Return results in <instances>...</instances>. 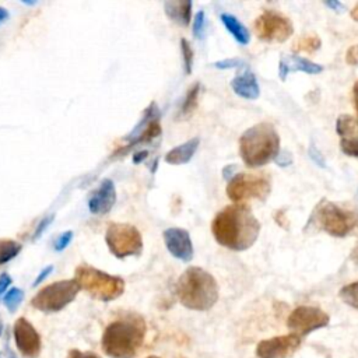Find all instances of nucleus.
Listing matches in <instances>:
<instances>
[{
    "label": "nucleus",
    "mask_w": 358,
    "mask_h": 358,
    "mask_svg": "<svg viewBox=\"0 0 358 358\" xmlns=\"http://www.w3.org/2000/svg\"><path fill=\"white\" fill-rule=\"evenodd\" d=\"M243 60L242 59H236V57H232V59H224V60H220V62H215L213 63L214 67L217 69H221V70H225V69H235V67H241L243 66Z\"/></svg>",
    "instance_id": "2f4dec72"
},
{
    "label": "nucleus",
    "mask_w": 358,
    "mask_h": 358,
    "mask_svg": "<svg viewBox=\"0 0 358 358\" xmlns=\"http://www.w3.org/2000/svg\"><path fill=\"white\" fill-rule=\"evenodd\" d=\"M66 358H101V357L92 351H80L77 348H71L69 350Z\"/></svg>",
    "instance_id": "473e14b6"
},
{
    "label": "nucleus",
    "mask_w": 358,
    "mask_h": 358,
    "mask_svg": "<svg viewBox=\"0 0 358 358\" xmlns=\"http://www.w3.org/2000/svg\"><path fill=\"white\" fill-rule=\"evenodd\" d=\"M199 143H200L199 137H194V138H190L186 143L179 144L178 147L169 150L164 157L165 162L171 164V165L187 164L193 158V155L199 147Z\"/></svg>",
    "instance_id": "aec40b11"
},
{
    "label": "nucleus",
    "mask_w": 358,
    "mask_h": 358,
    "mask_svg": "<svg viewBox=\"0 0 358 358\" xmlns=\"http://www.w3.org/2000/svg\"><path fill=\"white\" fill-rule=\"evenodd\" d=\"M350 259L352 260V263H354V264H357V266H358V242H357V245L354 246V249L351 250Z\"/></svg>",
    "instance_id": "a18cd8bd"
},
{
    "label": "nucleus",
    "mask_w": 358,
    "mask_h": 358,
    "mask_svg": "<svg viewBox=\"0 0 358 358\" xmlns=\"http://www.w3.org/2000/svg\"><path fill=\"white\" fill-rule=\"evenodd\" d=\"M271 183L270 178L264 173H236L227 186V196L235 201V204H241L242 201H248L250 199L266 200L270 194Z\"/></svg>",
    "instance_id": "1a4fd4ad"
},
{
    "label": "nucleus",
    "mask_w": 358,
    "mask_h": 358,
    "mask_svg": "<svg viewBox=\"0 0 358 358\" xmlns=\"http://www.w3.org/2000/svg\"><path fill=\"white\" fill-rule=\"evenodd\" d=\"M303 71L308 74H319L323 71V67L317 63H313L309 59L295 56V55H284L278 63V76L284 81L289 73Z\"/></svg>",
    "instance_id": "f3484780"
},
{
    "label": "nucleus",
    "mask_w": 358,
    "mask_h": 358,
    "mask_svg": "<svg viewBox=\"0 0 358 358\" xmlns=\"http://www.w3.org/2000/svg\"><path fill=\"white\" fill-rule=\"evenodd\" d=\"M165 246L168 252L180 262H190L193 259L194 250L190 235L183 228H166L162 234Z\"/></svg>",
    "instance_id": "2eb2a0df"
},
{
    "label": "nucleus",
    "mask_w": 358,
    "mask_h": 358,
    "mask_svg": "<svg viewBox=\"0 0 358 358\" xmlns=\"http://www.w3.org/2000/svg\"><path fill=\"white\" fill-rule=\"evenodd\" d=\"M329 8H331V10H334V11H341V10H344V6H343V3H340V1H334V0H330V1H326L324 3Z\"/></svg>",
    "instance_id": "79ce46f5"
},
{
    "label": "nucleus",
    "mask_w": 358,
    "mask_h": 358,
    "mask_svg": "<svg viewBox=\"0 0 358 358\" xmlns=\"http://www.w3.org/2000/svg\"><path fill=\"white\" fill-rule=\"evenodd\" d=\"M309 155H310L312 161H313V162H316L319 166H322V168H324V166H326V164H324V158H323L322 152H320L315 145H312V147L309 148Z\"/></svg>",
    "instance_id": "c9c22d12"
},
{
    "label": "nucleus",
    "mask_w": 358,
    "mask_h": 358,
    "mask_svg": "<svg viewBox=\"0 0 358 358\" xmlns=\"http://www.w3.org/2000/svg\"><path fill=\"white\" fill-rule=\"evenodd\" d=\"M275 221H277V224L278 225H281V227H284V228H288V221H287V218H285V213L284 211H277L275 213Z\"/></svg>",
    "instance_id": "a19ab883"
},
{
    "label": "nucleus",
    "mask_w": 358,
    "mask_h": 358,
    "mask_svg": "<svg viewBox=\"0 0 358 358\" xmlns=\"http://www.w3.org/2000/svg\"><path fill=\"white\" fill-rule=\"evenodd\" d=\"M351 17H352V20L358 21V3L352 7V10H351Z\"/></svg>",
    "instance_id": "de8ad7c7"
},
{
    "label": "nucleus",
    "mask_w": 358,
    "mask_h": 358,
    "mask_svg": "<svg viewBox=\"0 0 358 358\" xmlns=\"http://www.w3.org/2000/svg\"><path fill=\"white\" fill-rule=\"evenodd\" d=\"M109 252L117 259L138 256L143 252L141 232L127 222H110L105 232Z\"/></svg>",
    "instance_id": "6e6552de"
},
{
    "label": "nucleus",
    "mask_w": 358,
    "mask_h": 358,
    "mask_svg": "<svg viewBox=\"0 0 358 358\" xmlns=\"http://www.w3.org/2000/svg\"><path fill=\"white\" fill-rule=\"evenodd\" d=\"M147 358H159V357H157V355H150V357H147Z\"/></svg>",
    "instance_id": "09e8293b"
},
{
    "label": "nucleus",
    "mask_w": 358,
    "mask_h": 358,
    "mask_svg": "<svg viewBox=\"0 0 358 358\" xmlns=\"http://www.w3.org/2000/svg\"><path fill=\"white\" fill-rule=\"evenodd\" d=\"M161 133H162V129L159 124V110L155 103H151L144 110V115L138 122V124L130 133L129 143L126 144L124 150H129L137 144L151 143L154 138L159 137Z\"/></svg>",
    "instance_id": "4468645a"
},
{
    "label": "nucleus",
    "mask_w": 358,
    "mask_h": 358,
    "mask_svg": "<svg viewBox=\"0 0 358 358\" xmlns=\"http://www.w3.org/2000/svg\"><path fill=\"white\" fill-rule=\"evenodd\" d=\"M221 22L224 24V27L228 29V32L235 38V41L241 45H248L250 41V34L248 31V28L234 15L228 14V13H222L220 15Z\"/></svg>",
    "instance_id": "412c9836"
},
{
    "label": "nucleus",
    "mask_w": 358,
    "mask_h": 358,
    "mask_svg": "<svg viewBox=\"0 0 358 358\" xmlns=\"http://www.w3.org/2000/svg\"><path fill=\"white\" fill-rule=\"evenodd\" d=\"M8 18V11L4 7H0V24Z\"/></svg>",
    "instance_id": "49530a36"
},
{
    "label": "nucleus",
    "mask_w": 358,
    "mask_h": 358,
    "mask_svg": "<svg viewBox=\"0 0 358 358\" xmlns=\"http://www.w3.org/2000/svg\"><path fill=\"white\" fill-rule=\"evenodd\" d=\"M74 280L81 289L92 298L110 302L117 299L124 292V280L117 275L108 274L90 264H80L76 268Z\"/></svg>",
    "instance_id": "39448f33"
},
{
    "label": "nucleus",
    "mask_w": 358,
    "mask_h": 358,
    "mask_svg": "<svg viewBox=\"0 0 358 358\" xmlns=\"http://www.w3.org/2000/svg\"><path fill=\"white\" fill-rule=\"evenodd\" d=\"M211 232L221 246L241 252L256 242L260 222L248 206L231 204L215 214L211 222Z\"/></svg>",
    "instance_id": "f257e3e1"
},
{
    "label": "nucleus",
    "mask_w": 358,
    "mask_h": 358,
    "mask_svg": "<svg viewBox=\"0 0 358 358\" xmlns=\"http://www.w3.org/2000/svg\"><path fill=\"white\" fill-rule=\"evenodd\" d=\"M166 17L180 27H187L192 18V1L189 0H169L164 3Z\"/></svg>",
    "instance_id": "6ab92c4d"
},
{
    "label": "nucleus",
    "mask_w": 358,
    "mask_h": 358,
    "mask_svg": "<svg viewBox=\"0 0 358 358\" xmlns=\"http://www.w3.org/2000/svg\"><path fill=\"white\" fill-rule=\"evenodd\" d=\"M21 243L13 239H0V266L8 263L21 252Z\"/></svg>",
    "instance_id": "b1692460"
},
{
    "label": "nucleus",
    "mask_w": 358,
    "mask_h": 358,
    "mask_svg": "<svg viewBox=\"0 0 358 358\" xmlns=\"http://www.w3.org/2000/svg\"><path fill=\"white\" fill-rule=\"evenodd\" d=\"M145 333V320L137 313H126L105 327L101 347L110 358H134L143 345Z\"/></svg>",
    "instance_id": "f03ea898"
},
{
    "label": "nucleus",
    "mask_w": 358,
    "mask_h": 358,
    "mask_svg": "<svg viewBox=\"0 0 358 358\" xmlns=\"http://www.w3.org/2000/svg\"><path fill=\"white\" fill-rule=\"evenodd\" d=\"M204 29H206V14L203 10H200L196 13L193 20V35L197 39H203Z\"/></svg>",
    "instance_id": "c85d7f7f"
},
{
    "label": "nucleus",
    "mask_w": 358,
    "mask_h": 358,
    "mask_svg": "<svg viewBox=\"0 0 358 358\" xmlns=\"http://www.w3.org/2000/svg\"><path fill=\"white\" fill-rule=\"evenodd\" d=\"M275 162H277L280 166H288V165L292 162L291 154H289L288 151H280L278 155L275 157Z\"/></svg>",
    "instance_id": "e433bc0d"
},
{
    "label": "nucleus",
    "mask_w": 358,
    "mask_h": 358,
    "mask_svg": "<svg viewBox=\"0 0 358 358\" xmlns=\"http://www.w3.org/2000/svg\"><path fill=\"white\" fill-rule=\"evenodd\" d=\"M301 337L288 333L262 340L256 347L257 358H289L301 347Z\"/></svg>",
    "instance_id": "f8f14e48"
},
{
    "label": "nucleus",
    "mask_w": 358,
    "mask_h": 358,
    "mask_svg": "<svg viewBox=\"0 0 358 358\" xmlns=\"http://www.w3.org/2000/svg\"><path fill=\"white\" fill-rule=\"evenodd\" d=\"M179 302L190 310H208L218 301V284L215 278L201 267L186 268L176 284Z\"/></svg>",
    "instance_id": "7ed1b4c3"
},
{
    "label": "nucleus",
    "mask_w": 358,
    "mask_h": 358,
    "mask_svg": "<svg viewBox=\"0 0 358 358\" xmlns=\"http://www.w3.org/2000/svg\"><path fill=\"white\" fill-rule=\"evenodd\" d=\"M22 299H24V291L21 289V288H10L6 294H4V296H3V302H4V305H6V308L13 313V312H15L17 309H18V306L21 305V302H22Z\"/></svg>",
    "instance_id": "bb28decb"
},
{
    "label": "nucleus",
    "mask_w": 358,
    "mask_h": 358,
    "mask_svg": "<svg viewBox=\"0 0 358 358\" xmlns=\"http://www.w3.org/2000/svg\"><path fill=\"white\" fill-rule=\"evenodd\" d=\"M53 218H55V215H48V217H45L43 220L39 221V224H38V227H36V229L34 232V239H38L43 234V231L50 225Z\"/></svg>",
    "instance_id": "72a5a7b5"
},
{
    "label": "nucleus",
    "mask_w": 358,
    "mask_h": 358,
    "mask_svg": "<svg viewBox=\"0 0 358 358\" xmlns=\"http://www.w3.org/2000/svg\"><path fill=\"white\" fill-rule=\"evenodd\" d=\"M11 284V277L7 273H1L0 274V296L7 292V288Z\"/></svg>",
    "instance_id": "4c0bfd02"
},
{
    "label": "nucleus",
    "mask_w": 358,
    "mask_h": 358,
    "mask_svg": "<svg viewBox=\"0 0 358 358\" xmlns=\"http://www.w3.org/2000/svg\"><path fill=\"white\" fill-rule=\"evenodd\" d=\"M236 168H238L236 165H228V166H225V168L222 169V176H224V179L231 180V179L235 176Z\"/></svg>",
    "instance_id": "ea45409f"
},
{
    "label": "nucleus",
    "mask_w": 358,
    "mask_h": 358,
    "mask_svg": "<svg viewBox=\"0 0 358 358\" xmlns=\"http://www.w3.org/2000/svg\"><path fill=\"white\" fill-rule=\"evenodd\" d=\"M116 201V187L112 179H103L88 200V210L94 215H103L112 210Z\"/></svg>",
    "instance_id": "dca6fc26"
},
{
    "label": "nucleus",
    "mask_w": 358,
    "mask_h": 358,
    "mask_svg": "<svg viewBox=\"0 0 358 358\" xmlns=\"http://www.w3.org/2000/svg\"><path fill=\"white\" fill-rule=\"evenodd\" d=\"M322 45L320 38L316 34H308L301 38H298L292 43V50L294 52H305V53H313L316 52Z\"/></svg>",
    "instance_id": "5701e85b"
},
{
    "label": "nucleus",
    "mask_w": 358,
    "mask_h": 358,
    "mask_svg": "<svg viewBox=\"0 0 358 358\" xmlns=\"http://www.w3.org/2000/svg\"><path fill=\"white\" fill-rule=\"evenodd\" d=\"M180 52H182V57H183V69H185V73H186V74H190V73H192V69H193L194 53H193V49H192L189 41L185 39V38L180 39Z\"/></svg>",
    "instance_id": "cd10ccee"
},
{
    "label": "nucleus",
    "mask_w": 358,
    "mask_h": 358,
    "mask_svg": "<svg viewBox=\"0 0 358 358\" xmlns=\"http://www.w3.org/2000/svg\"><path fill=\"white\" fill-rule=\"evenodd\" d=\"M71 239H73V231H66V232L60 234V235L55 239V243H53L55 250L60 252V250L66 249V248L70 245Z\"/></svg>",
    "instance_id": "7c9ffc66"
},
{
    "label": "nucleus",
    "mask_w": 358,
    "mask_h": 358,
    "mask_svg": "<svg viewBox=\"0 0 358 358\" xmlns=\"http://www.w3.org/2000/svg\"><path fill=\"white\" fill-rule=\"evenodd\" d=\"M15 345L24 358H38L42 350V340L38 330L25 317H18L13 326Z\"/></svg>",
    "instance_id": "ddd939ff"
},
{
    "label": "nucleus",
    "mask_w": 358,
    "mask_h": 358,
    "mask_svg": "<svg viewBox=\"0 0 358 358\" xmlns=\"http://www.w3.org/2000/svg\"><path fill=\"white\" fill-rule=\"evenodd\" d=\"M80 289L81 288L76 280L56 281L39 289L31 299V305L36 310L55 313L70 305L76 299Z\"/></svg>",
    "instance_id": "0eeeda50"
},
{
    "label": "nucleus",
    "mask_w": 358,
    "mask_h": 358,
    "mask_svg": "<svg viewBox=\"0 0 358 358\" xmlns=\"http://www.w3.org/2000/svg\"><path fill=\"white\" fill-rule=\"evenodd\" d=\"M257 36L266 42H284L294 32L292 22L275 10H266L255 20Z\"/></svg>",
    "instance_id": "9d476101"
},
{
    "label": "nucleus",
    "mask_w": 358,
    "mask_h": 358,
    "mask_svg": "<svg viewBox=\"0 0 358 358\" xmlns=\"http://www.w3.org/2000/svg\"><path fill=\"white\" fill-rule=\"evenodd\" d=\"M231 87L236 95L245 99H256L260 94L256 76L250 70H245L243 73L235 76L231 81Z\"/></svg>",
    "instance_id": "a211bd4d"
},
{
    "label": "nucleus",
    "mask_w": 358,
    "mask_h": 358,
    "mask_svg": "<svg viewBox=\"0 0 358 358\" xmlns=\"http://www.w3.org/2000/svg\"><path fill=\"white\" fill-rule=\"evenodd\" d=\"M199 94H200V84L194 83L189 91L186 92V96L182 102V108H180V113L183 116H189L190 113H193V110L197 106V99H199Z\"/></svg>",
    "instance_id": "393cba45"
},
{
    "label": "nucleus",
    "mask_w": 358,
    "mask_h": 358,
    "mask_svg": "<svg viewBox=\"0 0 358 358\" xmlns=\"http://www.w3.org/2000/svg\"><path fill=\"white\" fill-rule=\"evenodd\" d=\"M330 316L316 306H298L295 308L288 319H287V327L291 330V333L303 337L309 333L323 329L329 324Z\"/></svg>",
    "instance_id": "9b49d317"
},
{
    "label": "nucleus",
    "mask_w": 358,
    "mask_h": 358,
    "mask_svg": "<svg viewBox=\"0 0 358 358\" xmlns=\"http://www.w3.org/2000/svg\"><path fill=\"white\" fill-rule=\"evenodd\" d=\"M338 296L341 298V301L347 305H350L354 309H358V281L350 282L347 285H344L340 292Z\"/></svg>",
    "instance_id": "a878e982"
},
{
    "label": "nucleus",
    "mask_w": 358,
    "mask_h": 358,
    "mask_svg": "<svg viewBox=\"0 0 358 358\" xmlns=\"http://www.w3.org/2000/svg\"><path fill=\"white\" fill-rule=\"evenodd\" d=\"M313 225L331 236L344 238L358 228V213L322 200L312 213Z\"/></svg>",
    "instance_id": "423d86ee"
},
{
    "label": "nucleus",
    "mask_w": 358,
    "mask_h": 358,
    "mask_svg": "<svg viewBox=\"0 0 358 358\" xmlns=\"http://www.w3.org/2000/svg\"><path fill=\"white\" fill-rule=\"evenodd\" d=\"M340 147H341V151L345 155H351V157H357L358 158V141L357 140L341 138Z\"/></svg>",
    "instance_id": "c756f323"
},
{
    "label": "nucleus",
    "mask_w": 358,
    "mask_h": 358,
    "mask_svg": "<svg viewBox=\"0 0 358 358\" xmlns=\"http://www.w3.org/2000/svg\"><path fill=\"white\" fill-rule=\"evenodd\" d=\"M280 152V137L273 124L257 123L245 130L239 138V154L243 162L250 166H263Z\"/></svg>",
    "instance_id": "20e7f679"
},
{
    "label": "nucleus",
    "mask_w": 358,
    "mask_h": 358,
    "mask_svg": "<svg viewBox=\"0 0 358 358\" xmlns=\"http://www.w3.org/2000/svg\"><path fill=\"white\" fill-rule=\"evenodd\" d=\"M148 155V151L147 150H141V151H138V152H136L134 154V157H133V162L134 164H138V162H143L144 159H145V157Z\"/></svg>",
    "instance_id": "37998d69"
},
{
    "label": "nucleus",
    "mask_w": 358,
    "mask_h": 358,
    "mask_svg": "<svg viewBox=\"0 0 358 358\" xmlns=\"http://www.w3.org/2000/svg\"><path fill=\"white\" fill-rule=\"evenodd\" d=\"M336 131L345 140L358 141V117L351 115H340L336 122Z\"/></svg>",
    "instance_id": "4be33fe9"
},
{
    "label": "nucleus",
    "mask_w": 358,
    "mask_h": 358,
    "mask_svg": "<svg viewBox=\"0 0 358 358\" xmlns=\"http://www.w3.org/2000/svg\"><path fill=\"white\" fill-rule=\"evenodd\" d=\"M345 62L350 66L358 64V45H352L351 48H348V50L345 53Z\"/></svg>",
    "instance_id": "f704fd0d"
},
{
    "label": "nucleus",
    "mask_w": 358,
    "mask_h": 358,
    "mask_svg": "<svg viewBox=\"0 0 358 358\" xmlns=\"http://www.w3.org/2000/svg\"><path fill=\"white\" fill-rule=\"evenodd\" d=\"M52 270H53V266H46V267L36 275V278H35V281L32 282V285L36 287L39 282H42V281L52 273Z\"/></svg>",
    "instance_id": "58836bf2"
},
{
    "label": "nucleus",
    "mask_w": 358,
    "mask_h": 358,
    "mask_svg": "<svg viewBox=\"0 0 358 358\" xmlns=\"http://www.w3.org/2000/svg\"><path fill=\"white\" fill-rule=\"evenodd\" d=\"M352 95H354V108L358 112V81H355L352 87Z\"/></svg>",
    "instance_id": "c03bdc74"
}]
</instances>
